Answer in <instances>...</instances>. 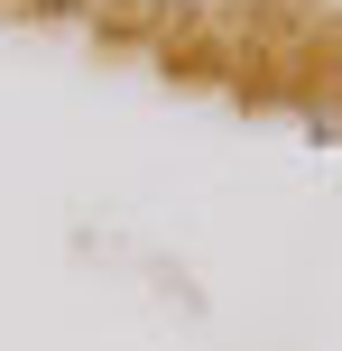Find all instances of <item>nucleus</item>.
Returning a JSON list of instances; mask_svg holds the SVG:
<instances>
[]
</instances>
